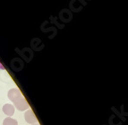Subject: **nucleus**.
Listing matches in <instances>:
<instances>
[{"label": "nucleus", "instance_id": "1", "mask_svg": "<svg viewBox=\"0 0 128 125\" xmlns=\"http://www.w3.org/2000/svg\"><path fill=\"white\" fill-rule=\"evenodd\" d=\"M8 98L13 102L17 110L24 112L25 110L29 109V104L27 103L26 99L24 97V95H22L19 89L17 88H13L8 91Z\"/></svg>", "mask_w": 128, "mask_h": 125}, {"label": "nucleus", "instance_id": "2", "mask_svg": "<svg viewBox=\"0 0 128 125\" xmlns=\"http://www.w3.org/2000/svg\"><path fill=\"white\" fill-rule=\"evenodd\" d=\"M24 118L25 121L30 124H34V123L38 122V119H37L36 115L34 114V112L32 110H27L24 114Z\"/></svg>", "mask_w": 128, "mask_h": 125}, {"label": "nucleus", "instance_id": "6", "mask_svg": "<svg viewBox=\"0 0 128 125\" xmlns=\"http://www.w3.org/2000/svg\"><path fill=\"white\" fill-rule=\"evenodd\" d=\"M32 125H40L38 123H34V124H32Z\"/></svg>", "mask_w": 128, "mask_h": 125}, {"label": "nucleus", "instance_id": "5", "mask_svg": "<svg viewBox=\"0 0 128 125\" xmlns=\"http://www.w3.org/2000/svg\"><path fill=\"white\" fill-rule=\"evenodd\" d=\"M0 69H4V68L3 67V65L1 63H0Z\"/></svg>", "mask_w": 128, "mask_h": 125}, {"label": "nucleus", "instance_id": "4", "mask_svg": "<svg viewBox=\"0 0 128 125\" xmlns=\"http://www.w3.org/2000/svg\"><path fill=\"white\" fill-rule=\"evenodd\" d=\"M3 125H18V122L14 119L11 117H6L3 121Z\"/></svg>", "mask_w": 128, "mask_h": 125}, {"label": "nucleus", "instance_id": "3", "mask_svg": "<svg viewBox=\"0 0 128 125\" xmlns=\"http://www.w3.org/2000/svg\"><path fill=\"white\" fill-rule=\"evenodd\" d=\"M2 110L4 114H6L7 116H9V117L13 116L14 113V107L12 104H4V105L3 106Z\"/></svg>", "mask_w": 128, "mask_h": 125}]
</instances>
